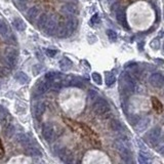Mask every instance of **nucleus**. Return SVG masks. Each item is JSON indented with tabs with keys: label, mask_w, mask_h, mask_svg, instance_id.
<instances>
[{
	"label": "nucleus",
	"mask_w": 164,
	"mask_h": 164,
	"mask_svg": "<svg viewBox=\"0 0 164 164\" xmlns=\"http://www.w3.org/2000/svg\"><path fill=\"white\" fill-rule=\"evenodd\" d=\"M88 94H89L90 97H94L95 95H97V92H94L93 89H90L89 92H88Z\"/></svg>",
	"instance_id": "393cba45"
},
{
	"label": "nucleus",
	"mask_w": 164,
	"mask_h": 164,
	"mask_svg": "<svg viewBox=\"0 0 164 164\" xmlns=\"http://www.w3.org/2000/svg\"><path fill=\"white\" fill-rule=\"evenodd\" d=\"M40 8H38L37 6H33V7L29 8L28 11H27V18L30 22L34 23L40 17Z\"/></svg>",
	"instance_id": "0eeeda50"
},
{
	"label": "nucleus",
	"mask_w": 164,
	"mask_h": 164,
	"mask_svg": "<svg viewBox=\"0 0 164 164\" xmlns=\"http://www.w3.org/2000/svg\"><path fill=\"white\" fill-rule=\"evenodd\" d=\"M163 48H164V44H163Z\"/></svg>",
	"instance_id": "bb28decb"
},
{
	"label": "nucleus",
	"mask_w": 164,
	"mask_h": 164,
	"mask_svg": "<svg viewBox=\"0 0 164 164\" xmlns=\"http://www.w3.org/2000/svg\"><path fill=\"white\" fill-rule=\"evenodd\" d=\"M51 84H52V82L47 80V79L44 81L39 82V84H38V86H37V92L40 93V94H43V93L49 92V90L51 89Z\"/></svg>",
	"instance_id": "6e6552de"
},
{
	"label": "nucleus",
	"mask_w": 164,
	"mask_h": 164,
	"mask_svg": "<svg viewBox=\"0 0 164 164\" xmlns=\"http://www.w3.org/2000/svg\"><path fill=\"white\" fill-rule=\"evenodd\" d=\"M18 142H19L25 149L28 148L29 146L33 145V142L31 141V138H29L28 135H26V134H20V135L18 136Z\"/></svg>",
	"instance_id": "9d476101"
},
{
	"label": "nucleus",
	"mask_w": 164,
	"mask_h": 164,
	"mask_svg": "<svg viewBox=\"0 0 164 164\" xmlns=\"http://www.w3.org/2000/svg\"><path fill=\"white\" fill-rule=\"evenodd\" d=\"M107 34H108V37L111 41H115L116 39H117V35H116V33L114 31L108 30L107 31Z\"/></svg>",
	"instance_id": "412c9836"
},
{
	"label": "nucleus",
	"mask_w": 164,
	"mask_h": 164,
	"mask_svg": "<svg viewBox=\"0 0 164 164\" xmlns=\"http://www.w3.org/2000/svg\"><path fill=\"white\" fill-rule=\"evenodd\" d=\"M4 156V148H3V145H2V142L0 140V158Z\"/></svg>",
	"instance_id": "5701e85b"
},
{
	"label": "nucleus",
	"mask_w": 164,
	"mask_h": 164,
	"mask_svg": "<svg viewBox=\"0 0 164 164\" xmlns=\"http://www.w3.org/2000/svg\"><path fill=\"white\" fill-rule=\"evenodd\" d=\"M25 150H26L27 154L30 155V156H32V157H40L41 156V152L38 150V148H36L35 146H34V144L31 146H29V147L26 148Z\"/></svg>",
	"instance_id": "ddd939ff"
},
{
	"label": "nucleus",
	"mask_w": 164,
	"mask_h": 164,
	"mask_svg": "<svg viewBox=\"0 0 164 164\" xmlns=\"http://www.w3.org/2000/svg\"><path fill=\"white\" fill-rule=\"evenodd\" d=\"M100 22V18H99V15H94L93 17L92 18V23H93V24H97V23Z\"/></svg>",
	"instance_id": "b1692460"
},
{
	"label": "nucleus",
	"mask_w": 164,
	"mask_h": 164,
	"mask_svg": "<svg viewBox=\"0 0 164 164\" xmlns=\"http://www.w3.org/2000/svg\"><path fill=\"white\" fill-rule=\"evenodd\" d=\"M92 79L97 84H102V77L99 73H92Z\"/></svg>",
	"instance_id": "a211bd4d"
},
{
	"label": "nucleus",
	"mask_w": 164,
	"mask_h": 164,
	"mask_svg": "<svg viewBox=\"0 0 164 164\" xmlns=\"http://www.w3.org/2000/svg\"><path fill=\"white\" fill-rule=\"evenodd\" d=\"M12 25H13V27L20 32L24 31L25 29H26V23H25L22 19H19V18H17V19H15L12 20Z\"/></svg>",
	"instance_id": "4468645a"
},
{
	"label": "nucleus",
	"mask_w": 164,
	"mask_h": 164,
	"mask_svg": "<svg viewBox=\"0 0 164 164\" xmlns=\"http://www.w3.org/2000/svg\"><path fill=\"white\" fill-rule=\"evenodd\" d=\"M151 102L152 106H153V109L156 111L157 113H162L163 112V105L162 102L159 101L156 97H151Z\"/></svg>",
	"instance_id": "f8f14e48"
},
{
	"label": "nucleus",
	"mask_w": 164,
	"mask_h": 164,
	"mask_svg": "<svg viewBox=\"0 0 164 164\" xmlns=\"http://www.w3.org/2000/svg\"><path fill=\"white\" fill-rule=\"evenodd\" d=\"M114 81H115V77L113 76L112 74H108L106 76V82H107V85H112L114 83Z\"/></svg>",
	"instance_id": "6ab92c4d"
},
{
	"label": "nucleus",
	"mask_w": 164,
	"mask_h": 164,
	"mask_svg": "<svg viewBox=\"0 0 164 164\" xmlns=\"http://www.w3.org/2000/svg\"><path fill=\"white\" fill-rule=\"evenodd\" d=\"M62 11L65 12L67 15H75L77 13V8L75 5L71 3H67L62 7Z\"/></svg>",
	"instance_id": "1a4fd4ad"
},
{
	"label": "nucleus",
	"mask_w": 164,
	"mask_h": 164,
	"mask_svg": "<svg viewBox=\"0 0 164 164\" xmlns=\"http://www.w3.org/2000/svg\"><path fill=\"white\" fill-rule=\"evenodd\" d=\"M18 58H19V51L13 47H7L4 52V63L10 68H15L17 65Z\"/></svg>",
	"instance_id": "f03ea898"
},
{
	"label": "nucleus",
	"mask_w": 164,
	"mask_h": 164,
	"mask_svg": "<svg viewBox=\"0 0 164 164\" xmlns=\"http://www.w3.org/2000/svg\"><path fill=\"white\" fill-rule=\"evenodd\" d=\"M59 64H60V67L63 71H68V70L72 67V62L70 61L68 58H63Z\"/></svg>",
	"instance_id": "dca6fc26"
},
{
	"label": "nucleus",
	"mask_w": 164,
	"mask_h": 164,
	"mask_svg": "<svg viewBox=\"0 0 164 164\" xmlns=\"http://www.w3.org/2000/svg\"><path fill=\"white\" fill-rule=\"evenodd\" d=\"M58 29H59V20L56 19V17L52 15H47V19L46 22H45L43 31L47 35H53L54 33L58 32Z\"/></svg>",
	"instance_id": "7ed1b4c3"
},
{
	"label": "nucleus",
	"mask_w": 164,
	"mask_h": 164,
	"mask_svg": "<svg viewBox=\"0 0 164 164\" xmlns=\"http://www.w3.org/2000/svg\"><path fill=\"white\" fill-rule=\"evenodd\" d=\"M151 81V84L156 87H159L160 85H162V81H163V76L161 74H155L151 77L150 79Z\"/></svg>",
	"instance_id": "2eb2a0df"
},
{
	"label": "nucleus",
	"mask_w": 164,
	"mask_h": 164,
	"mask_svg": "<svg viewBox=\"0 0 164 164\" xmlns=\"http://www.w3.org/2000/svg\"><path fill=\"white\" fill-rule=\"evenodd\" d=\"M11 32L10 31V28H8L7 24H6L4 20H0V35L4 38H7L10 36Z\"/></svg>",
	"instance_id": "9b49d317"
},
{
	"label": "nucleus",
	"mask_w": 164,
	"mask_h": 164,
	"mask_svg": "<svg viewBox=\"0 0 164 164\" xmlns=\"http://www.w3.org/2000/svg\"><path fill=\"white\" fill-rule=\"evenodd\" d=\"M64 122H65L74 133H78L79 135L82 136V138L88 140L93 146H95V147H101V140H100L99 135H97L89 126L83 124V123L76 122V121H74V120L68 119V118H64Z\"/></svg>",
	"instance_id": "f257e3e1"
},
{
	"label": "nucleus",
	"mask_w": 164,
	"mask_h": 164,
	"mask_svg": "<svg viewBox=\"0 0 164 164\" xmlns=\"http://www.w3.org/2000/svg\"><path fill=\"white\" fill-rule=\"evenodd\" d=\"M42 136L47 143H51L56 140V129H54L53 125L49 122H46L43 124L42 126Z\"/></svg>",
	"instance_id": "20e7f679"
},
{
	"label": "nucleus",
	"mask_w": 164,
	"mask_h": 164,
	"mask_svg": "<svg viewBox=\"0 0 164 164\" xmlns=\"http://www.w3.org/2000/svg\"><path fill=\"white\" fill-rule=\"evenodd\" d=\"M56 53H58V51H56V49H51V48L45 49V54H46L47 56H49V58H53Z\"/></svg>",
	"instance_id": "aec40b11"
},
{
	"label": "nucleus",
	"mask_w": 164,
	"mask_h": 164,
	"mask_svg": "<svg viewBox=\"0 0 164 164\" xmlns=\"http://www.w3.org/2000/svg\"><path fill=\"white\" fill-rule=\"evenodd\" d=\"M45 104L43 102H37L35 105L33 106V115L35 118L39 119V118L42 117V115L44 114L45 112Z\"/></svg>",
	"instance_id": "423d86ee"
},
{
	"label": "nucleus",
	"mask_w": 164,
	"mask_h": 164,
	"mask_svg": "<svg viewBox=\"0 0 164 164\" xmlns=\"http://www.w3.org/2000/svg\"><path fill=\"white\" fill-rule=\"evenodd\" d=\"M93 112L100 116L106 115L110 112V106L104 99H99L93 104Z\"/></svg>",
	"instance_id": "39448f33"
},
{
	"label": "nucleus",
	"mask_w": 164,
	"mask_h": 164,
	"mask_svg": "<svg viewBox=\"0 0 164 164\" xmlns=\"http://www.w3.org/2000/svg\"><path fill=\"white\" fill-rule=\"evenodd\" d=\"M19 1H20V2H26V1H28V0H19Z\"/></svg>",
	"instance_id": "a878e982"
},
{
	"label": "nucleus",
	"mask_w": 164,
	"mask_h": 164,
	"mask_svg": "<svg viewBox=\"0 0 164 164\" xmlns=\"http://www.w3.org/2000/svg\"><path fill=\"white\" fill-rule=\"evenodd\" d=\"M15 78L17 79L18 81L20 82V83L22 84H25V83H28L29 82V77L27 76V74H25L24 72H18L17 74L15 75Z\"/></svg>",
	"instance_id": "f3484780"
},
{
	"label": "nucleus",
	"mask_w": 164,
	"mask_h": 164,
	"mask_svg": "<svg viewBox=\"0 0 164 164\" xmlns=\"http://www.w3.org/2000/svg\"><path fill=\"white\" fill-rule=\"evenodd\" d=\"M13 133H15V127H13L12 125H10V126H8V128L6 129V136H7V138H10V136H12Z\"/></svg>",
	"instance_id": "4be33fe9"
}]
</instances>
